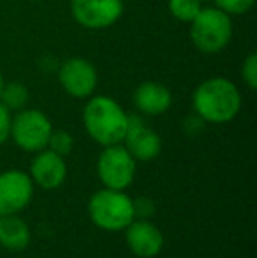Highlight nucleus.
Returning <instances> with one entry per match:
<instances>
[{
  "instance_id": "1a4fd4ad",
  "label": "nucleus",
  "mask_w": 257,
  "mask_h": 258,
  "mask_svg": "<svg viewBox=\"0 0 257 258\" xmlns=\"http://www.w3.org/2000/svg\"><path fill=\"white\" fill-rule=\"evenodd\" d=\"M34 186L32 177L21 170H6L0 174V216L18 214L30 204Z\"/></svg>"
},
{
  "instance_id": "5701e85b",
  "label": "nucleus",
  "mask_w": 257,
  "mask_h": 258,
  "mask_svg": "<svg viewBox=\"0 0 257 258\" xmlns=\"http://www.w3.org/2000/svg\"><path fill=\"white\" fill-rule=\"evenodd\" d=\"M28 2H37V0H28Z\"/></svg>"
},
{
  "instance_id": "9b49d317",
  "label": "nucleus",
  "mask_w": 257,
  "mask_h": 258,
  "mask_svg": "<svg viewBox=\"0 0 257 258\" xmlns=\"http://www.w3.org/2000/svg\"><path fill=\"white\" fill-rule=\"evenodd\" d=\"M125 241L130 251L141 258H153L161 253L164 246V235L148 220H136L125 228Z\"/></svg>"
},
{
  "instance_id": "4468645a",
  "label": "nucleus",
  "mask_w": 257,
  "mask_h": 258,
  "mask_svg": "<svg viewBox=\"0 0 257 258\" xmlns=\"http://www.w3.org/2000/svg\"><path fill=\"white\" fill-rule=\"evenodd\" d=\"M30 228L16 214L0 216V246L9 251H23L30 244Z\"/></svg>"
},
{
  "instance_id": "7ed1b4c3",
  "label": "nucleus",
  "mask_w": 257,
  "mask_h": 258,
  "mask_svg": "<svg viewBox=\"0 0 257 258\" xmlns=\"http://www.w3.org/2000/svg\"><path fill=\"white\" fill-rule=\"evenodd\" d=\"M190 39L201 53H219L233 39V20L219 7H202L190 21Z\"/></svg>"
},
{
  "instance_id": "412c9836",
  "label": "nucleus",
  "mask_w": 257,
  "mask_h": 258,
  "mask_svg": "<svg viewBox=\"0 0 257 258\" xmlns=\"http://www.w3.org/2000/svg\"><path fill=\"white\" fill-rule=\"evenodd\" d=\"M11 119H13V116H11V111L2 102H0V144H4L7 139H9Z\"/></svg>"
},
{
  "instance_id": "20e7f679",
  "label": "nucleus",
  "mask_w": 257,
  "mask_h": 258,
  "mask_svg": "<svg viewBox=\"0 0 257 258\" xmlns=\"http://www.w3.org/2000/svg\"><path fill=\"white\" fill-rule=\"evenodd\" d=\"M88 214L90 220L102 230H125L134 220L132 199L122 190L104 188L90 197Z\"/></svg>"
},
{
  "instance_id": "aec40b11",
  "label": "nucleus",
  "mask_w": 257,
  "mask_h": 258,
  "mask_svg": "<svg viewBox=\"0 0 257 258\" xmlns=\"http://www.w3.org/2000/svg\"><path fill=\"white\" fill-rule=\"evenodd\" d=\"M132 209H134V218H137V220H148L155 213V202L148 197H139L136 201H132Z\"/></svg>"
},
{
  "instance_id": "39448f33",
  "label": "nucleus",
  "mask_w": 257,
  "mask_h": 258,
  "mask_svg": "<svg viewBox=\"0 0 257 258\" xmlns=\"http://www.w3.org/2000/svg\"><path fill=\"white\" fill-rule=\"evenodd\" d=\"M53 125L49 118L39 109H20L11 119V134L18 148L30 153L48 148Z\"/></svg>"
},
{
  "instance_id": "423d86ee",
  "label": "nucleus",
  "mask_w": 257,
  "mask_h": 258,
  "mask_svg": "<svg viewBox=\"0 0 257 258\" xmlns=\"http://www.w3.org/2000/svg\"><path fill=\"white\" fill-rule=\"evenodd\" d=\"M136 174V160L122 144L104 146L97 160V176L111 190H125L130 186Z\"/></svg>"
},
{
  "instance_id": "ddd939ff",
  "label": "nucleus",
  "mask_w": 257,
  "mask_h": 258,
  "mask_svg": "<svg viewBox=\"0 0 257 258\" xmlns=\"http://www.w3.org/2000/svg\"><path fill=\"white\" fill-rule=\"evenodd\" d=\"M173 93L166 85L157 81H144L134 90V105L146 116H159L169 111Z\"/></svg>"
},
{
  "instance_id": "6ab92c4d",
  "label": "nucleus",
  "mask_w": 257,
  "mask_h": 258,
  "mask_svg": "<svg viewBox=\"0 0 257 258\" xmlns=\"http://www.w3.org/2000/svg\"><path fill=\"white\" fill-rule=\"evenodd\" d=\"M241 78L250 90L257 88V53H250L241 65Z\"/></svg>"
},
{
  "instance_id": "f03ea898",
  "label": "nucleus",
  "mask_w": 257,
  "mask_h": 258,
  "mask_svg": "<svg viewBox=\"0 0 257 258\" xmlns=\"http://www.w3.org/2000/svg\"><path fill=\"white\" fill-rule=\"evenodd\" d=\"M83 125L88 136L100 146L124 143L129 126V114L120 104L108 95H97L83 109Z\"/></svg>"
},
{
  "instance_id": "6e6552de",
  "label": "nucleus",
  "mask_w": 257,
  "mask_h": 258,
  "mask_svg": "<svg viewBox=\"0 0 257 258\" xmlns=\"http://www.w3.org/2000/svg\"><path fill=\"white\" fill-rule=\"evenodd\" d=\"M97 71L88 60L81 56L67 58L59 71V81L74 99H88L97 88Z\"/></svg>"
},
{
  "instance_id": "f3484780",
  "label": "nucleus",
  "mask_w": 257,
  "mask_h": 258,
  "mask_svg": "<svg viewBox=\"0 0 257 258\" xmlns=\"http://www.w3.org/2000/svg\"><path fill=\"white\" fill-rule=\"evenodd\" d=\"M48 148L52 151H55L57 155L65 156L71 153L72 148H74V139H72V136L67 130H53L48 141Z\"/></svg>"
},
{
  "instance_id": "a211bd4d",
  "label": "nucleus",
  "mask_w": 257,
  "mask_h": 258,
  "mask_svg": "<svg viewBox=\"0 0 257 258\" xmlns=\"http://www.w3.org/2000/svg\"><path fill=\"white\" fill-rule=\"evenodd\" d=\"M255 0H215V7L224 11L229 16H236V14H245L254 7Z\"/></svg>"
},
{
  "instance_id": "dca6fc26",
  "label": "nucleus",
  "mask_w": 257,
  "mask_h": 258,
  "mask_svg": "<svg viewBox=\"0 0 257 258\" xmlns=\"http://www.w3.org/2000/svg\"><path fill=\"white\" fill-rule=\"evenodd\" d=\"M168 9L175 20L190 23L202 9L201 0H168Z\"/></svg>"
},
{
  "instance_id": "f257e3e1",
  "label": "nucleus",
  "mask_w": 257,
  "mask_h": 258,
  "mask_svg": "<svg viewBox=\"0 0 257 258\" xmlns=\"http://www.w3.org/2000/svg\"><path fill=\"white\" fill-rule=\"evenodd\" d=\"M192 107L202 121L224 125L233 121L240 112L241 93L229 79L210 78L194 90Z\"/></svg>"
},
{
  "instance_id": "f8f14e48",
  "label": "nucleus",
  "mask_w": 257,
  "mask_h": 258,
  "mask_svg": "<svg viewBox=\"0 0 257 258\" xmlns=\"http://www.w3.org/2000/svg\"><path fill=\"white\" fill-rule=\"evenodd\" d=\"M32 181L39 184L44 190H55L65 181L67 176V167H65L64 156L57 155L52 150L37 151L30 167Z\"/></svg>"
},
{
  "instance_id": "4be33fe9",
  "label": "nucleus",
  "mask_w": 257,
  "mask_h": 258,
  "mask_svg": "<svg viewBox=\"0 0 257 258\" xmlns=\"http://www.w3.org/2000/svg\"><path fill=\"white\" fill-rule=\"evenodd\" d=\"M2 86H4V78H2V74H0V92H2Z\"/></svg>"
},
{
  "instance_id": "2eb2a0df",
  "label": "nucleus",
  "mask_w": 257,
  "mask_h": 258,
  "mask_svg": "<svg viewBox=\"0 0 257 258\" xmlns=\"http://www.w3.org/2000/svg\"><path fill=\"white\" fill-rule=\"evenodd\" d=\"M0 102L9 111H20L28 102V90L23 83H4L0 92Z\"/></svg>"
},
{
  "instance_id": "0eeeda50",
  "label": "nucleus",
  "mask_w": 257,
  "mask_h": 258,
  "mask_svg": "<svg viewBox=\"0 0 257 258\" xmlns=\"http://www.w3.org/2000/svg\"><path fill=\"white\" fill-rule=\"evenodd\" d=\"M74 21L88 30H102L124 14V0H71Z\"/></svg>"
},
{
  "instance_id": "9d476101",
  "label": "nucleus",
  "mask_w": 257,
  "mask_h": 258,
  "mask_svg": "<svg viewBox=\"0 0 257 258\" xmlns=\"http://www.w3.org/2000/svg\"><path fill=\"white\" fill-rule=\"evenodd\" d=\"M125 148L134 160L148 162L161 155L162 141L155 130L148 128L139 116L129 114V126L124 137Z\"/></svg>"
}]
</instances>
